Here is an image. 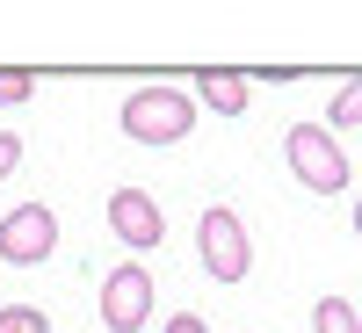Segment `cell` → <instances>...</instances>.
I'll list each match as a JSON object with an SVG mask.
<instances>
[{
    "instance_id": "cell-3",
    "label": "cell",
    "mask_w": 362,
    "mask_h": 333,
    "mask_svg": "<svg viewBox=\"0 0 362 333\" xmlns=\"http://www.w3.org/2000/svg\"><path fill=\"white\" fill-rule=\"evenodd\" d=\"M283 160H290V174L305 181L312 196H341V189H348V153L334 145V131H326V124H290Z\"/></svg>"
},
{
    "instance_id": "cell-2",
    "label": "cell",
    "mask_w": 362,
    "mask_h": 333,
    "mask_svg": "<svg viewBox=\"0 0 362 333\" xmlns=\"http://www.w3.org/2000/svg\"><path fill=\"white\" fill-rule=\"evenodd\" d=\"M196 102L181 95V87H138V95L124 102V138H138V145H181L196 131Z\"/></svg>"
},
{
    "instance_id": "cell-6",
    "label": "cell",
    "mask_w": 362,
    "mask_h": 333,
    "mask_svg": "<svg viewBox=\"0 0 362 333\" xmlns=\"http://www.w3.org/2000/svg\"><path fill=\"white\" fill-rule=\"evenodd\" d=\"M109 232L124 239L131 254H153L160 239H167V210H160V196H145V189H116V196H109Z\"/></svg>"
},
{
    "instance_id": "cell-4",
    "label": "cell",
    "mask_w": 362,
    "mask_h": 333,
    "mask_svg": "<svg viewBox=\"0 0 362 333\" xmlns=\"http://www.w3.org/2000/svg\"><path fill=\"white\" fill-rule=\"evenodd\" d=\"M51 247H58L51 203H15L8 218H0V261L8 268H37V261H51Z\"/></svg>"
},
{
    "instance_id": "cell-5",
    "label": "cell",
    "mask_w": 362,
    "mask_h": 333,
    "mask_svg": "<svg viewBox=\"0 0 362 333\" xmlns=\"http://www.w3.org/2000/svg\"><path fill=\"white\" fill-rule=\"evenodd\" d=\"M102 326L109 333H145L153 326V276H145L138 261H124V268L102 276Z\"/></svg>"
},
{
    "instance_id": "cell-1",
    "label": "cell",
    "mask_w": 362,
    "mask_h": 333,
    "mask_svg": "<svg viewBox=\"0 0 362 333\" xmlns=\"http://www.w3.org/2000/svg\"><path fill=\"white\" fill-rule=\"evenodd\" d=\"M196 261L210 268V283H247L254 276V239H247V218L225 203H210L196 218Z\"/></svg>"
},
{
    "instance_id": "cell-11",
    "label": "cell",
    "mask_w": 362,
    "mask_h": 333,
    "mask_svg": "<svg viewBox=\"0 0 362 333\" xmlns=\"http://www.w3.org/2000/svg\"><path fill=\"white\" fill-rule=\"evenodd\" d=\"M29 95H37V80H29L22 66H0V109H22Z\"/></svg>"
},
{
    "instance_id": "cell-12",
    "label": "cell",
    "mask_w": 362,
    "mask_h": 333,
    "mask_svg": "<svg viewBox=\"0 0 362 333\" xmlns=\"http://www.w3.org/2000/svg\"><path fill=\"white\" fill-rule=\"evenodd\" d=\"M15 160H22V138H15V131H0V181L15 174Z\"/></svg>"
},
{
    "instance_id": "cell-13",
    "label": "cell",
    "mask_w": 362,
    "mask_h": 333,
    "mask_svg": "<svg viewBox=\"0 0 362 333\" xmlns=\"http://www.w3.org/2000/svg\"><path fill=\"white\" fill-rule=\"evenodd\" d=\"M160 333H210V326H203V319H196V312H174V319H167V326H160Z\"/></svg>"
},
{
    "instance_id": "cell-14",
    "label": "cell",
    "mask_w": 362,
    "mask_h": 333,
    "mask_svg": "<svg viewBox=\"0 0 362 333\" xmlns=\"http://www.w3.org/2000/svg\"><path fill=\"white\" fill-rule=\"evenodd\" d=\"M355 232H362V196H355Z\"/></svg>"
},
{
    "instance_id": "cell-10",
    "label": "cell",
    "mask_w": 362,
    "mask_h": 333,
    "mask_svg": "<svg viewBox=\"0 0 362 333\" xmlns=\"http://www.w3.org/2000/svg\"><path fill=\"white\" fill-rule=\"evenodd\" d=\"M0 333H51V319L37 305H0Z\"/></svg>"
},
{
    "instance_id": "cell-9",
    "label": "cell",
    "mask_w": 362,
    "mask_h": 333,
    "mask_svg": "<svg viewBox=\"0 0 362 333\" xmlns=\"http://www.w3.org/2000/svg\"><path fill=\"white\" fill-rule=\"evenodd\" d=\"M326 124H334V131H355V124H362V73L341 87L334 102H326Z\"/></svg>"
},
{
    "instance_id": "cell-8",
    "label": "cell",
    "mask_w": 362,
    "mask_h": 333,
    "mask_svg": "<svg viewBox=\"0 0 362 333\" xmlns=\"http://www.w3.org/2000/svg\"><path fill=\"white\" fill-rule=\"evenodd\" d=\"M312 333H362V312L348 297H319L312 305Z\"/></svg>"
},
{
    "instance_id": "cell-7",
    "label": "cell",
    "mask_w": 362,
    "mask_h": 333,
    "mask_svg": "<svg viewBox=\"0 0 362 333\" xmlns=\"http://www.w3.org/2000/svg\"><path fill=\"white\" fill-rule=\"evenodd\" d=\"M247 73H225V66H203L196 73V102L210 109V116H247Z\"/></svg>"
}]
</instances>
